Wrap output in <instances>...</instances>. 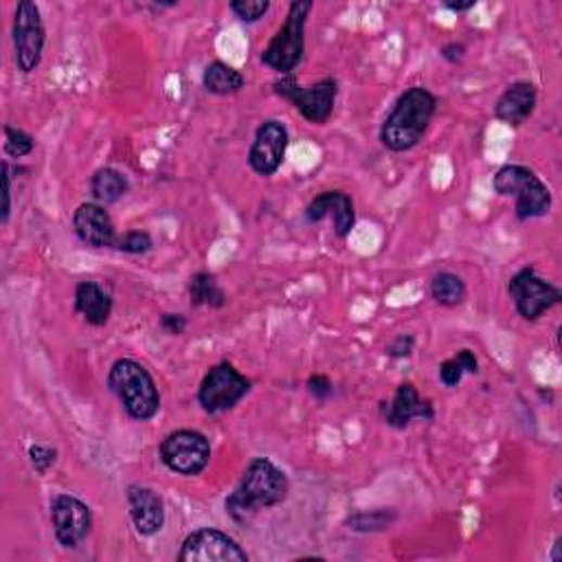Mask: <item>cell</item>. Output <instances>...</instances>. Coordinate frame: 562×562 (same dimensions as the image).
<instances>
[{
	"label": "cell",
	"instance_id": "cell-1",
	"mask_svg": "<svg viewBox=\"0 0 562 562\" xmlns=\"http://www.w3.org/2000/svg\"><path fill=\"white\" fill-rule=\"evenodd\" d=\"M291 495V480L274 465L268 457H255L235 486V490L225 499L227 514L244 525L257 512L281 506Z\"/></svg>",
	"mask_w": 562,
	"mask_h": 562
},
{
	"label": "cell",
	"instance_id": "cell-2",
	"mask_svg": "<svg viewBox=\"0 0 562 562\" xmlns=\"http://www.w3.org/2000/svg\"><path fill=\"white\" fill-rule=\"evenodd\" d=\"M437 113V98L424 86L407 88L381 126V143L396 154L409 152L424 139Z\"/></svg>",
	"mask_w": 562,
	"mask_h": 562
},
{
	"label": "cell",
	"instance_id": "cell-3",
	"mask_svg": "<svg viewBox=\"0 0 562 562\" xmlns=\"http://www.w3.org/2000/svg\"><path fill=\"white\" fill-rule=\"evenodd\" d=\"M106 385L135 422H150L161 411V392L145 365L135 358H117Z\"/></svg>",
	"mask_w": 562,
	"mask_h": 562
},
{
	"label": "cell",
	"instance_id": "cell-4",
	"mask_svg": "<svg viewBox=\"0 0 562 562\" xmlns=\"http://www.w3.org/2000/svg\"><path fill=\"white\" fill-rule=\"evenodd\" d=\"M495 192L501 199H514V216L519 222H529L549 216L553 207V196L545 180L527 165L510 163L503 165L493 178Z\"/></svg>",
	"mask_w": 562,
	"mask_h": 562
},
{
	"label": "cell",
	"instance_id": "cell-5",
	"mask_svg": "<svg viewBox=\"0 0 562 562\" xmlns=\"http://www.w3.org/2000/svg\"><path fill=\"white\" fill-rule=\"evenodd\" d=\"M312 10V0H293L284 25L277 29V34L270 38V42L259 55L264 66H268L281 77L295 75L306 53V25Z\"/></svg>",
	"mask_w": 562,
	"mask_h": 562
},
{
	"label": "cell",
	"instance_id": "cell-6",
	"mask_svg": "<svg viewBox=\"0 0 562 562\" xmlns=\"http://www.w3.org/2000/svg\"><path fill=\"white\" fill-rule=\"evenodd\" d=\"M274 92L295 106V111L312 126H325L332 119L334 104L339 98V81L334 77H323L317 84L299 86L295 75L279 77Z\"/></svg>",
	"mask_w": 562,
	"mask_h": 562
},
{
	"label": "cell",
	"instance_id": "cell-7",
	"mask_svg": "<svg viewBox=\"0 0 562 562\" xmlns=\"http://www.w3.org/2000/svg\"><path fill=\"white\" fill-rule=\"evenodd\" d=\"M158 457L167 471L180 477H199L212 461V442L196 429H176L161 439Z\"/></svg>",
	"mask_w": 562,
	"mask_h": 562
},
{
	"label": "cell",
	"instance_id": "cell-8",
	"mask_svg": "<svg viewBox=\"0 0 562 562\" xmlns=\"http://www.w3.org/2000/svg\"><path fill=\"white\" fill-rule=\"evenodd\" d=\"M253 389V383L229 360L216 362L205 373L199 387V405L209 416H220L235 409Z\"/></svg>",
	"mask_w": 562,
	"mask_h": 562
},
{
	"label": "cell",
	"instance_id": "cell-9",
	"mask_svg": "<svg viewBox=\"0 0 562 562\" xmlns=\"http://www.w3.org/2000/svg\"><path fill=\"white\" fill-rule=\"evenodd\" d=\"M508 295L523 321H538L545 312L562 302V291L542 279L534 266L521 268L508 281Z\"/></svg>",
	"mask_w": 562,
	"mask_h": 562
},
{
	"label": "cell",
	"instance_id": "cell-10",
	"mask_svg": "<svg viewBox=\"0 0 562 562\" xmlns=\"http://www.w3.org/2000/svg\"><path fill=\"white\" fill-rule=\"evenodd\" d=\"M14 40V58L21 73L29 75L42 64L44 47H47V29L42 21V12L31 0H21L14 14L12 27Z\"/></svg>",
	"mask_w": 562,
	"mask_h": 562
},
{
	"label": "cell",
	"instance_id": "cell-11",
	"mask_svg": "<svg viewBox=\"0 0 562 562\" xmlns=\"http://www.w3.org/2000/svg\"><path fill=\"white\" fill-rule=\"evenodd\" d=\"M176 560L180 562H248L246 549L229 536L222 529L216 527H201L180 545V551L176 553Z\"/></svg>",
	"mask_w": 562,
	"mask_h": 562
},
{
	"label": "cell",
	"instance_id": "cell-12",
	"mask_svg": "<svg viewBox=\"0 0 562 562\" xmlns=\"http://www.w3.org/2000/svg\"><path fill=\"white\" fill-rule=\"evenodd\" d=\"M51 525L64 549H77L92 532V510L75 495H55L51 499Z\"/></svg>",
	"mask_w": 562,
	"mask_h": 562
},
{
	"label": "cell",
	"instance_id": "cell-13",
	"mask_svg": "<svg viewBox=\"0 0 562 562\" xmlns=\"http://www.w3.org/2000/svg\"><path fill=\"white\" fill-rule=\"evenodd\" d=\"M289 145H291V135L284 124L277 119L264 122L255 130V137L248 150V167L261 178L274 176L281 169V165H284Z\"/></svg>",
	"mask_w": 562,
	"mask_h": 562
},
{
	"label": "cell",
	"instance_id": "cell-14",
	"mask_svg": "<svg viewBox=\"0 0 562 562\" xmlns=\"http://www.w3.org/2000/svg\"><path fill=\"white\" fill-rule=\"evenodd\" d=\"M73 231L84 246L90 248H117L119 235L113 216L100 203H81L73 212Z\"/></svg>",
	"mask_w": 562,
	"mask_h": 562
},
{
	"label": "cell",
	"instance_id": "cell-15",
	"mask_svg": "<svg viewBox=\"0 0 562 562\" xmlns=\"http://www.w3.org/2000/svg\"><path fill=\"white\" fill-rule=\"evenodd\" d=\"M381 418L387 426L396 431H405L411 426L413 420L431 422L435 420V407L429 398H422L418 387L413 383H403L398 385L394 398L389 403H381L379 407Z\"/></svg>",
	"mask_w": 562,
	"mask_h": 562
},
{
	"label": "cell",
	"instance_id": "cell-16",
	"mask_svg": "<svg viewBox=\"0 0 562 562\" xmlns=\"http://www.w3.org/2000/svg\"><path fill=\"white\" fill-rule=\"evenodd\" d=\"M126 499H128V512H130V521L135 525V532L139 536H156L163 527H165V501L163 497L150 488V486H141V484H130L126 488Z\"/></svg>",
	"mask_w": 562,
	"mask_h": 562
},
{
	"label": "cell",
	"instance_id": "cell-17",
	"mask_svg": "<svg viewBox=\"0 0 562 562\" xmlns=\"http://www.w3.org/2000/svg\"><path fill=\"white\" fill-rule=\"evenodd\" d=\"M306 220L317 225V222H323L328 218H332L334 222V233L336 238L345 240L352 229L356 227V207H354V201L349 194L345 192H323L319 196H315L308 207H306Z\"/></svg>",
	"mask_w": 562,
	"mask_h": 562
},
{
	"label": "cell",
	"instance_id": "cell-18",
	"mask_svg": "<svg viewBox=\"0 0 562 562\" xmlns=\"http://www.w3.org/2000/svg\"><path fill=\"white\" fill-rule=\"evenodd\" d=\"M538 102V90L532 81L519 79L510 84L495 104V117L510 128H521L534 115Z\"/></svg>",
	"mask_w": 562,
	"mask_h": 562
},
{
	"label": "cell",
	"instance_id": "cell-19",
	"mask_svg": "<svg viewBox=\"0 0 562 562\" xmlns=\"http://www.w3.org/2000/svg\"><path fill=\"white\" fill-rule=\"evenodd\" d=\"M73 308L88 325L104 328L113 317L115 302L98 281H79L73 295Z\"/></svg>",
	"mask_w": 562,
	"mask_h": 562
},
{
	"label": "cell",
	"instance_id": "cell-20",
	"mask_svg": "<svg viewBox=\"0 0 562 562\" xmlns=\"http://www.w3.org/2000/svg\"><path fill=\"white\" fill-rule=\"evenodd\" d=\"M128 192H130L128 176L115 167H100L90 176L92 201L104 207L119 203Z\"/></svg>",
	"mask_w": 562,
	"mask_h": 562
},
{
	"label": "cell",
	"instance_id": "cell-21",
	"mask_svg": "<svg viewBox=\"0 0 562 562\" xmlns=\"http://www.w3.org/2000/svg\"><path fill=\"white\" fill-rule=\"evenodd\" d=\"M203 86L207 92H212V95L229 98L246 86V77L235 66H231L222 60H216V62L207 64V68H205Z\"/></svg>",
	"mask_w": 562,
	"mask_h": 562
},
{
	"label": "cell",
	"instance_id": "cell-22",
	"mask_svg": "<svg viewBox=\"0 0 562 562\" xmlns=\"http://www.w3.org/2000/svg\"><path fill=\"white\" fill-rule=\"evenodd\" d=\"M429 291H431V299L442 308H457L468 297L465 281L457 272H450V270L435 272L431 279Z\"/></svg>",
	"mask_w": 562,
	"mask_h": 562
},
{
	"label": "cell",
	"instance_id": "cell-23",
	"mask_svg": "<svg viewBox=\"0 0 562 562\" xmlns=\"http://www.w3.org/2000/svg\"><path fill=\"white\" fill-rule=\"evenodd\" d=\"M190 304L192 308H212V310H220L227 306V293L222 291V286L218 284V277L201 270L192 277L190 281Z\"/></svg>",
	"mask_w": 562,
	"mask_h": 562
},
{
	"label": "cell",
	"instance_id": "cell-24",
	"mask_svg": "<svg viewBox=\"0 0 562 562\" xmlns=\"http://www.w3.org/2000/svg\"><path fill=\"white\" fill-rule=\"evenodd\" d=\"M398 510L396 508H373V510H358L345 519V527L356 534H379L387 532L396 525Z\"/></svg>",
	"mask_w": 562,
	"mask_h": 562
},
{
	"label": "cell",
	"instance_id": "cell-25",
	"mask_svg": "<svg viewBox=\"0 0 562 562\" xmlns=\"http://www.w3.org/2000/svg\"><path fill=\"white\" fill-rule=\"evenodd\" d=\"M465 373H480V358L473 349H459L455 356L446 358L442 365H439V383L448 389H455Z\"/></svg>",
	"mask_w": 562,
	"mask_h": 562
},
{
	"label": "cell",
	"instance_id": "cell-26",
	"mask_svg": "<svg viewBox=\"0 0 562 562\" xmlns=\"http://www.w3.org/2000/svg\"><path fill=\"white\" fill-rule=\"evenodd\" d=\"M5 154L10 158H25L36 150V139L14 126H5Z\"/></svg>",
	"mask_w": 562,
	"mask_h": 562
},
{
	"label": "cell",
	"instance_id": "cell-27",
	"mask_svg": "<svg viewBox=\"0 0 562 562\" xmlns=\"http://www.w3.org/2000/svg\"><path fill=\"white\" fill-rule=\"evenodd\" d=\"M229 10L235 14L240 23L253 25L270 12V3L268 0H233V3H229Z\"/></svg>",
	"mask_w": 562,
	"mask_h": 562
},
{
	"label": "cell",
	"instance_id": "cell-28",
	"mask_svg": "<svg viewBox=\"0 0 562 562\" xmlns=\"http://www.w3.org/2000/svg\"><path fill=\"white\" fill-rule=\"evenodd\" d=\"M117 248L126 255H145L154 248V240L148 231H141V229H135V231H128L119 238L117 242Z\"/></svg>",
	"mask_w": 562,
	"mask_h": 562
},
{
	"label": "cell",
	"instance_id": "cell-29",
	"mask_svg": "<svg viewBox=\"0 0 562 562\" xmlns=\"http://www.w3.org/2000/svg\"><path fill=\"white\" fill-rule=\"evenodd\" d=\"M27 455H29L31 468L38 475H47L51 468L58 463V448H53L49 444H31Z\"/></svg>",
	"mask_w": 562,
	"mask_h": 562
},
{
	"label": "cell",
	"instance_id": "cell-30",
	"mask_svg": "<svg viewBox=\"0 0 562 562\" xmlns=\"http://www.w3.org/2000/svg\"><path fill=\"white\" fill-rule=\"evenodd\" d=\"M306 387L317 403H328L334 396V383L330 381V376H325V373H312Z\"/></svg>",
	"mask_w": 562,
	"mask_h": 562
},
{
	"label": "cell",
	"instance_id": "cell-31",
	"mask_svg": "<svg viewBox=\"0 0 562 562\" xmlns=\"http://www.w3.org/2000/svg\"><path fill=\"white\" fill-rule=\"evenodd\" d=\"M416 349V336L413 334H398L387 347H385V356L389 358H409Z\"/></svg>",
	"mask_w": 562,
	"mask_h": 562
},
{
	"label": "cell",
	"instance_id": "cell-32",
	"mask_svg": "<svg viewBox=\"0 0 562 562\" xmlns=\"http://www.w3.org/2000/svg\"><path fill=\"white\" fill-rule=\"evenodd\" d=\"M158 325L169 336H182L187 325H190V321H187V317L180 312H165V315H161Z\"/></svg>",
	"mask_w": 562,
	"mask_h": 562
},
{
	"label": "cell",
	"instance_id": "cell-33",
	"mask_svg": "<svg viewBox=\"0 0 562 562\" xmlns=\"http://www.w3.org/2000/svg\"><path fill=\"white\" fill-rule=\"evenodd\" d=\"M12 216V174L10 163H3V209H0V222L8 225Z\"/></svg>",
	"mask_w": 562,
	"mask_h": 562
},
{
	"label": "cell",
	"instance_id": "cell-34",
	"mask_svg": "<svg viewBox=\"0 0 562 562\" xmlns=\"http://www.w3.org/2000/svg\"><path fill=\"white\" fill-rule=\"evenodd\" d=\"M439 55H442L448 64H459V62L465 58V44H463V42H457V40L446 42V44L442 47Z\"/></svg>",
	"mask_w": 562,
	"mask_h": 562
},
{
	"label": "cell",
	"instance_id": "cell-35",
	"mask_svg": "<svg viewBox=\"0 0 562 562\" xmlns=\"http://www.w3.org/2000/svg\"><path fill=\"white\" fill-rule=\"evenodd\" d=\"M444 8L455 14H463V12H471L477 8V0H468V3H455V0H446Z\"/></svg>",
	"mask_w": 562,
	"mask_h": 562
},
{
	"label": "cell",
	"instance_id": "cell-36",
	"mask_svg": "<svg viewBox=\"0 0 562 562\" xmlns=\"http://www.w3.org/2000/svg\"><path fill=\"white\" fill-rule=\"evenodd\" d=\"M560 545H562V538H555V542H553V551H551V560L553 562H560L562 560V553H560Z\"/></svg>",
	"mask_w": 562,
	"mask_h": 562
}]
</instances>
